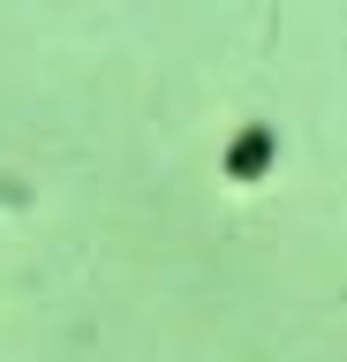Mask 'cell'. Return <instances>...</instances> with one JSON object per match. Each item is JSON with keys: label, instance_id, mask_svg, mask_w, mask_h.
Here are the masks:
<instances>
[{"label": "cell", "instance_id": "1", "mask_svg": "<svg viewBox=\"0 0 347 362\" xmlns=\"http://www.w3.org/2000/svg\"><path fill=\"white\" fill-rule=\"evenodd\" d=\"M272 158H279V136L264 129V121H249V129L227 144V181H257L264 166H272Z\"/></svg>", "mask_w": 347, "mask_h": 362}]
</instances>
